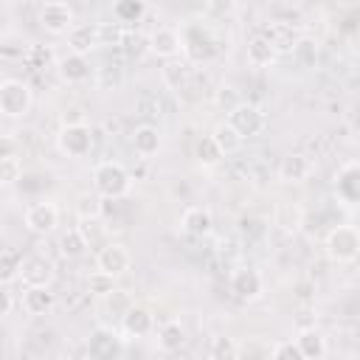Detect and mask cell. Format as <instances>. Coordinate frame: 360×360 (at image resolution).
I'll list each match as a JSON object with an SVG mask.
<instances>
[{"label": "cell", "mask_w": 360, "mask_h": 360, "mask_svg": "<svg viewBox=\"0 0 360 360\" xmlns=\"http://www.w3.org/2000/svg\"><path fill=\"white\" fill-rule=\"evenodd\" d=\"M132 188V174L118 160H101L93 169V191L104 200H121Z\"/></svg>", "instance_id": "6da1fadb"}, {"label": "cell", "mask_w": 360, "mask_h": 360, "mask_svg": "<svg viewBox=\"0 0 360 360\" xmlns=\"http://www.w3.org/2000/svg\"><path fill=\"white\" fill-rule=\"evenodd\" d=\"M323 248L335 264H352L360 256V233L354 225H335L326 233Z\"/></svg>", "instance_id": "7a4b0ae2"}, {"label": "cell", "mask_w": 360, "mask_h": 360, "mask_svg": "<svg viewBox=\"0 0 360 360\" xmlns=\"http://www.w3.org/2000/svg\"><path fill=\"white\" fill-rule=\"evenodd\" d=\"M180 53L186 56L188 65H205L217 56V42L214 37L202 28V25H188L183 34H180Z\"/></svg>", "instance_id": "3957f363"}, {"label": "cell", "mask_w": 360, "mask_h": 360, "mask_svg": "<svg viewBox=\"0 0 360 360\" xmlns=\"http://www.w3.org/2000/svg\"><path fill=\"white\" fill-rule=\"evenodd\" d=\"M34 104L31 87L22 79H3L0 82V112L8 118H22Z\"/></svg>", "instance_id": "277c9868"}, {"label": "cell", "mask_w": 360, "mask_h": 360, "mask_svg": "<svg viewBox=\"0 0 360 360\" xmlns=\"http://www.w3.org/2000/svg\"><path fill=\"white\" fill-rule=\"evenodd\" d=\"M56 146L62 155L68 158H84L93 149V129L84 121H70L62 124L59 135H56Z\"/></svg>", "instance_id": "5b68a950"}, {"label": "cell", "mask_w": 360, "mask_h": 360, "mask_svg": "<svg viewBox=\"0 0 360 360\" xmlns=\"http://www.w3.org/2000/svg\"><path fill=\"white\" fill-rule=\"evenodd\" d=\"M233 129H236V135L245 141V138H256L262 129H264V112H262V107H256V104H250V101H239V104H233L231 110H228V118H225Z\"/></svg>", "instance_id": "8992f818"}, {"label": "cell", "mask_w": 360, "mask_h": 360, "mask_svg": "<svg viewBox=\"0 0 360 360\" xmlns=\"http://www.w3.org/2000/svg\"><path fill=\"white\" fill-rule=\"evenodd\" d=\"M25 228L37 236H45L51 231H56L59 225V205L53 200H42V202H34L25 208V217H22Z\"/></svg>", "instance_id": "52a82bcc"}, {"label": "cell", "mask_w": 360, "mask_h": 360, "mask_svg": "<svg viewBox=\"0 0 360 360\" xmlns=\"http://www.w3.org/2000/svg\"><path fill=\"white\" fill-rule=\"evenodd\" d=\"M228 290H231V295H233L236 301H256V298L262 295V290H264V281H262L259 270H253V267H239V270L231 273Z\"/></svg>", "instance_id": "ba28073f"}, {"label": "cell", "mask_w": 360, "mask_h": 360, "mask_svg": "<svg viewBox=\"0 0 360 360\" xmlns=\"http://www.w3.org/2000/svg\"><path fill=\"white\" fill-rule=\"evenodd\" d=\"M39 25L48 31V34H68L70 25H73V8L62 0H48L42 8H39Z\"/></svg>", "instance_id": "9c48e42d"}, {"label": "cell", "mask_w": 360, "mask_h": 360, "mask_svg": "<svg viewBox=\"0 0 360 360\" xmlns=\"http://www.w3.org/2000/svg\"><path fill=\"white\" fill-rule=\"evenodd\" d=\"M129 264H132V256H129V250H127L121 242H107V245H101L98 253H96V267L104 270V273H112L115 278H118L121 273H127Z\"/></svg>", "instance_id": "30bf717a"}, {"label": "cell", "mask_w": 360, "mask_h": 360, "mask_svg": "<svg viewBox=\"0 0 360 360\" xmlns=\"http://www.w3.org/2000/svg\"><path fill=\"white\" fill-rule=\"evenodd\" d=\"M87 352L96 360H112L124 352V343H121V338L112 326H98L87 340Z\"/></svg>", "instance_id": "8fae6325"}, {"label": "cell", "mask_w": 360, "mask_h": 360, "mask_svg": "<svg viewBox=\"0 0 360 360\" xmlns=\"http://www.w3.org/2000/svg\"><path fill=\"white\" fill-rule=\"evenodd\" d=\"M20 278L25 287H51L53 281V264L51 259L34 253V256H25L22 264H20Z\"/></svg>", "instance_id": "7c38bea8"}, {"label": "cell", "mask_w": 360, "mask_h": 360, "mask_svg": "<svg viewBox=\"0 0 360 360\" xmlns=\"http://www.w3.org/2000/svg\"><path fill=\"white\" fill-rule=\"evenodd\" d=\"M98 45H101L98 22H73V25H70V31H68V48H70V53L87 56V53L96 51Z\"/></svg>", "instance_id": "4fadbf2b"}, {"label": "cell", "mask_w": 360, "mask_h": 360, "mask_svg": "<svg viewBox=\"0 0 360 360\" xmlns=\"http://www.w3.org/2000/svg\"><path fill=\"white\" fill-rule=\"evenodd\" d=\"M118 323H121V329H124L127 338H146L155 329V315L149 312V307L132 301V307L124 312V318Z\"/></svg>", "instance_id": "5bb4252c"}, {"label": "cell", "mask_w": 360, "mask_h": 360, "mask_svg": "<svg viewBox=\"0 0 360 360\" xmlns=\"http://www.w3.org/2000/svg\"><path fill=\"white\" fill-rule=\"evenodd\" d=\"M180 31L169 28V25H160L149 34V53H155L158 59H172V56H180Z\"/></svg>", "instance_id": "9a60e30c"}, {"label": "cell", "mask_w": 360, "mask_h": 360, "mask_svg": "<svg viewBox=\"0 0 360 360\" xmlns=\"http://www.w3.org/2000/svg\"><path fill=\"white\" fill-rule=\"evenodd\" d=\"M56 73H59V79L68 82V84H82V82L90 79L93 68H90V62H87V56H82V53H68V56L56 59Z\"/></svg>", "instance_id": "2e32d148"}, {"label": "cell", "mask_w": 360, "mask_h": 360, "mask_svg": "<svg viewBox=\"0 0 360 360\" xmlns=\"http://www.w3.org/2000/svg\"><path fill=\"white\" fill-rule=\"evenodd\" d=\"M338 197L343 202H357L360 200V163L357 160H346L340 169H338Z\"/></svg>", "instance_id": "e0dca14e"}, {"label": "cell", "mask_w": 360, "mask_h": 360, "mask_svg": "<svg viewBox=\"0 0 360 360\" xmlns=\"http://www.w3.org/2000/svg\"><path fill=\"white\" fill-rule=\"evenodd\" d=\"M295 346H298L301 360H321V357H326V352H329L326 335H323L321 329H315V326H304V329L298 332V338H295Z\"/></svg>", "instance_id": "ac0fdd59"}, {"label": "cell", "mask_w": 360, "mask_h": 360, "mask_svg": "<svg viewBox=\"0 0 360 360\" xmlns=\"http://www.w3.org/2000/svg\"><path fill=\"white\" fill-rule=\"evenodd\" d=\"M180 228L188 233V236H208L211 233V228H214V217H211V211L208 208H202V205H188L186 211H183V217H180Z\"/></svg>", "instance_id": "d6986e66"}, {"label": "cell", "mask_w": 360, "mask_h": 360, "mask_svg": "<svg viewBox=\"0 0 360 360\" xmlns=\"http://www.w3.org/2000/svg\"><path fill=\"white\" fill-rule=\"evenodd\" d=\"M160 79H163V84H166L169 90L180 93V90H186V84H188V79H191V65H188L186 59H180V56L163 59Z\"/></svg>", "instance_id": "ffe728a7"}, {"label": "cell", "mask_w": 360, "mask_h": 360, "mask_svg": "<svg viewBox=\"0 0 360 360\" xmlns=\"http://www.w3.org/2000/svg\"><path fill=\"white\" fill-rule=\"evenodd\" d=\"M309 174H312V160L301 152H292V155L281 158V163H278V177L284 183H304Z\"/></svg>", "instance_id": "44dd1931"}, {"label": "cell", "mask_w": 360, "mask_h": 360, "mask_svg": "<svg viewBox=\"0 0 360 360\" xmlns=\"http://www.w3.org/2000/svg\"><path fill=\"white\" fill-rule=\"evenodd\" d=\"M56 307V295L51 287H25L22 292V309L28 315H48Z\"/></svg>", "instance_id": "7402d4cb"}, {"label": "cell", "mask_w": 360, "mask_h": 360, "mask_svg": "<svg viewBox=\"0 0 360 360\" xmlns=\"http://www.w3.org/2000/svg\"><path fill=\"white\" fill-rule=\"evenodd\" d=\"M298 37H301V34H298L290 22H270V25L264 28V39L273 45L276 53H290V48L295 45Z\"/></svg>", "instance_id": "603a6c76"}, {"label": "cell", "mask_w": 360, "mask_h": 360, "mask_svg": "<svg viewBox=\"0 0 360 360\" xmlns=\"http://www.w3.org/2000/svg\"><path fill=\"white\" fill-rule=\"evenodd\" d=\"M132 149H135L141 158L158 155V149H160V132H158V127H152V124L135 127V132H132Z\"/></svg>", "instance_id": "cb8c5ba5"}, {"label": "cell", "mask_w": 360, "mask_h": 360, "mask_svg": "<svg viewBox=\"0 0 360 360\" xmlns=\"http://www.w3.org/2000/svg\"><path fill=\"white\" fill-rule=\"evenodd\" d=\"M104 301H101V309L107 312V318H112V323H118L121 318H124V312L132 307V295L127 292V290H121V287H115V290H110L107 295H101Z\"/></svg>", "instance_id": "d4e9b609"}, {"label": "cell", "mask_w": 360, "mask_h": 360, "mask_svg": "<svg viewBox=\"0 0 360 360\" xmlns=\"http://www.w3.org/2000/svg\"><path fill=\"white\" fill-rule=\"evenodd\" d=\"M158 346L163 352H180L186 346V326L180 321H166L158 329Z\"/></svg>", "instance_id": "484cf974"}, {"label": "cell", "mask_w": 360, "mask_h": 360, "mask_svg": "<svg viewBox=\"0 0 360 360\" xmlns=\"http://www.w3.org/2000/svg\"><path fill=\"white\" fill-rule=\"evenodd\" d=\"M276 51H273V45L264 39V34H256L250 42H248V62L253 65V68H267V65H273L276 62Z\"/></svg>", "instance_id": "4316f807"}, {"label": "cell", "mask_w": 360, "mask_h": 360, "mask_svg": "<svg viewBox=\"0 0 360 360\" xmlns=\"http://www.w3.org/2000/svg\"><path fill=\"white\" fill-rule=\"evenodd\" d=\"M211 138H214V143L219 146V152H222L225 158L242 149V138L236 135V129H233L228 121H219V124L211 129Z\"/></svg>", "instance_id": "83f0119b"}, {"label": "cell", "mask_w": 360, "mask_h": 360, "mask_svg": "<svg viewBox=\"0 0 360 360\" xmlns=\"http://www.w3.org/2000/svg\"><path fill=\"white\" fill-rule=\"evenodd\" d=\"M290 53H292V59H295L298 68H312V65L318 62V39L301 34V37L295 39V45L290 48Z\"/></svg>", "instance_id": "f1b7e54d"}, {"label": "cell", "mask_w": 360, "mask_h": 360, "mask_svg": "<svg viewBox=\"0 0 360 360\" xmlns=\"http://www.w3.org/2000/svg\"><path fill=\"white\" fill-rule=\"evenodd\" d=\"M87 248H90V245H87V239H84V233H82L79 228H68V231L59 236V253H62L65 259H79V256H84Z\"/></svg>", "instance_id": "f546056e"}, {"label": "cell", "mask_w": 360, "mask_h": 360, "mask_svg": "<svg viewBox=\"0 0 360 360\" xmlns=\"http://www.w3.org/2000/svg\"><path fill=\"white\" fill-rule=\"evenodd\" d=\"M76 214H79V219H101V214H104V197H98L96 191L79 194Z\"/></svg>", "instance_id": "4dcf8cb0"}, {"label": "cell", "mask_w": 360, "mask_h": 360, "mask_svg": "<svg viewBox=\"0 0 360 360\" xmlns=\"http://www.w3.org/2000/svg\"><path fill=\"white\" fill-rule=\"evenodd\" d=\"M194 158H197V163H200V166H217L225 155L219 152V146L214 143V138H211V135H202V138L197 141V146H194Z\"/></svg>", "instance_id": "1f68e13d"}, {"label": "cell", "mask_w": 360, "mask_h": 360, "mask_svg": "<svg viewBox=\"0 0 360 360\" xmlns=\"http://www.w3.org/2000/svg\"><path fill=\"white\" fill-rule=\"evenodd\" d=\"M22 59H25V65H28L31 70H45V68L56 65V56H53V51H51L48 45H31V48L22 53Z\"/></svg>", "instance_id": "d6a6232c"}, {"label": "cell", "mask_w": 360, "mask_h": 360, "mask_svg": "<svg viewBox=\"0 0 360 360\" xmlns=\"http://www.w3.org/2000/svg\"><path fill=\"white\" fill-rule=\"evenodd\" d=\"M143 11H146L143 0H115L112 3V14L118 22H138L143 17Z\"/></svg>", "instance_id": "836d02e7"}, {"label": "cell", "mask_w": 360, "mask_h": 360, "mask_svg": "<svg viewBox=\"0 0 360 360\" xmlns=\"http://www.w3.org/2000/svg\"><path fill=\"white\" fill-rule=\"evenodd\" d=\"M121 48L129 59H141V56L149 53V37L141 34V31H127L124 39H121Z\"/></svg>", "instance_id": "e575fe53"}, {"label": "cell", "mask_w": 360, "mask_h": 360, "mask_svg": "<svg viewBox=\"0 0 360 360\" xmlns=\"http://www.w3.org/2000/svg\"><path fill=\"white\" fill-rule=\"evenodd\" d=\"M20 264H22V256L17 250H0V284L17 281L20 278Z\"/></svg>", "instance_id": "d590c367"}, {"label": "cell", "mask_w": 360, "mask_h": 360, "mask_svg": "<svg viewBox=\"0 0 360 360\" xmlns=\"http://www.w3.org/2000/svg\"><path fill=\"white\" fill-rule=\"evenodd\" d=\"M118 284H115V276L112 273H104V270H93L90 276H87V292H93V295H107L110 290H115Z\"/></svg>", "instance_id": "8d00e7d4"}, {"label": "cell", "mask_w": 360, "mask_h": 360, "mask_svg": "<svg viewBox=\"0 0 360 360\" xmlns=\"http://www.w3.org/2000/svg\"><path fill=\"white\" fill-rule=\"evenodd\" d=\"M208 354L214 360H236L239 357V343L233 338H214Z\"/></svg>", "instance_id": "74e56055"}, {"label": "cell", "mask_w": 360, "mask_h": 360, "mask_svg": "<svg viewBox=\"0 0 360 360\" xmlns=\"http://www.w3.org/2000/svg\"><path fill=\"white\" fill-rule=\"evenodd\" d=\"M22 177L20 158H0V186H14Z\"/></svg>", "instance_id": "f35d334b"}, {"label": "cell", "mask_w": 360, "mask_h": 360, "mask_svg": "<svg viewBox=\"0 0 360 360\" xmlns=\"http://www.w3.org/2000/svg\"><path fill=\"white\" fill-rule=\"evenodd\" d=\"M270 357H276V360H301L295 340H281V343H273V346H270Z\"/></svg>", "instance_id": "ab89813d"}, {"label": "cell", "mask_w": 360, "mask_h": 360, "mask_svg": "<svg viewBox=\"0 0 360 360\" xmlns=\"http://www.w3.org/2000/svg\"><path fill=\"white\" fill-rule=\"evenodd\" d=\"M239 101H242V98L236 96V90H233V87H219V90H217V96H214V104H217V107H225V112H228L233 104H239Z\"/></svg>", "instance_id": "60d3db41"}, {"label": "cell", "mask_w": 360, "mask_h": 360, "mask_svg": "<svg viewBox=\"0 0 360 360\" xmlns=\"http://www.w3.org/2000/svg\"><path fill=\"white\" fill-rule=\"evenodd\" d=\"M98 37H101V45H121L124 31L118 25H98Z\"/></svg>", "instance_id": "b9f144b4"}, {"label": "cell", "mask_w": 360, "mask_h": 360, "mask_svg": "<svg viewBox=\"0 0 360 360\" xmlns=\"http://www.w3.org/2000/svg\"><path fill=\"white\" fill-rule=\"evenodd\" d=\"M20 152V141L11 135H0V158H17Z\"/></svg>", "instance_id": "7bdbcfd3"}, {"label": "cell", "mask_w": 360, "mask_h": 360, "mask_svg": "<svg viewBox=\"0 0 360 360\" xmlns=\"http://www.w3.org/2000/svg\"><path fill=\"white\" fill-rule=\"evenodd\" d=\"M11 307H14V298H11V292L0 287V318H6V315L11 312Z\"/></svg>", "instance_id": "ee69618b"}, {"label": "cell", "mask_w": 360, "mask_h": 360, "mask_svg": "<svg viewBox=\"0 0 360 360\" xmlns=\"http://www.w3.org/2000/svg\"><path fill=\"white\" fill-rule=\"evenodd\" d=\"M0 115H3V112H0Z\"/></svg>", "instance_id": "f6af8a7d"}]
</instances>
